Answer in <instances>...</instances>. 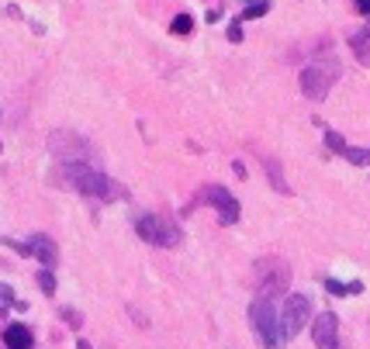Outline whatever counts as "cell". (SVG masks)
Masks as SVG:
<instances>
[{
	"label": "cell",
	"instance_id": "1",
	"mask_svg": "<svg viewBox=\"0 0 370 349\" xmlns=\"http://www.w3.org/2000/svg\"><path fill=\"white\" fill-rule=\"evenodd\" d=\"M56 183H63L66 190H77V194H87L97 201H121L125 197V187L111 176H104L100 170H93L91 163L84 160H63L56 166Z\"/></svg>",
	"mask_w": 370,
	"mask_h": 349
},
{
	"label": "cell",
	"instance_id": "2",
	"mask_svg": "<svg viewBox=\"0 0 370 349\" xmlns=\"http://www.w3.org/2000/svg\"><path fill=\"white\" fill-rule=\"evenodd\" d=\"M253 287H256V297H280V294H287V287H291V266L287 260H280V256H263V260H256L253 266Z\"/></svg>",
	"mask_w": 370,
	"mask_h": 349
},
{
	"label": "cell",
	"instance_id": "3",
	"mask_svg": "<svg viewBox=\"0 0 370 349\" xmlns=\"http://www.w3.org/2000/svg\"><path fill=\"white\" fill-rule=\"evenodd\" d=\"M249 325H253L256 339L263 343V349H280L287 343L284 339V329H280V315L270 297H256L249 304Z\"/></svg>",
	"mask_w": 370,
	"mask_h": 349
},
{
	"label": "cell",
	"instance_id": "4",
	"mask_svg": "<svg viewBox=\"0 0 370 349\" xmlns=\"http://www.w3.org/2000/svg\"><path fill=\"white\" fill-rule=\"evenodd\" d=\"M298 80H301V93H305L308 100H325L332 84L339 80V63H336L332 56H329V59H318V63L305 66Z\"/></svg>",
	"mask_w": 370,
	"mask_h": 349
},
{
	"label": "cell",
	"instance_id": "5",
	"mask_svg": "<svg viewBox=\"0 0 370 349\" xmlns=\"http://www.w3.org/2000/svg\"><path fill=\"white\" fill-rule=\"evenodd\" d=\"M197 204H211L222 225H236V222H239V215H242V211H239V201H236V197H232L222 183H208V187H201V190H197V197L184 208V215H187V211H194Z\"/></svg>",
	"mask_w": 370,
	"mask_h": 349
},
{
	"label": "cell",
	"instance_id": "6",
	"mask_svg": "<svg viewBox=\"0 0 370 349\" xmlns=\"http://www.w3.org/2000/svg\"><path fill=\"white\" fill-rule=\"evenodd\" d=\"M135 232H139V239L149 242V246H163V249L180 246V228H177L167 215H139V218H135Z\"/></svg>",
	"mask_w": 370,
	"mask_h": 349
},
{
	"label": "cell",
	"instance_id": "7",
	"mask_svg": "<svg viewBox=\"0 0 370 349\" xmlns=\"http://www.w3.org/2000/svg\"><path fill=\"white\" fill-rule=\"evenodd\" d=\"M308 322H311V297H308V294H287V301H284V308H280L284 339H294Z\"/></svg>",
	"mask_w": 370,
	"mask_h": 349
},
{
	"label": "cell",
	"instance_id": "8",
	"mask_svg": "<svg viewBox=\"0 0 370 349\" xmlns=\"http://www.w3.org/2000/svg\"><path fill=\"white\" fill-rule=\"evenodd\" d=\"M49 153L63 163V160H91L93 156V146L77 135V132H52L49 135Z\"/></svg>",
	"mask_w": 370,
	"mask_h": 349
},
{
	"label": "cell",
	"instance_id": "9",
	"mask_svg": "<svg viewBox=\"0 0 370 349\" xmlns=\"http://www.w3.org/2000/svg\"><path fill=\"white\" fill-rule=\"evenodd\" d=\"M311 339L318 349H339V318L332 311H322L315 315L311 322Z\"/></svg>",
	"mask_w": 370,
	"mask_h": 349
},
{
	"label": "cell",
	"instance_id": "10",
	"mask_svg": "<svg viewBox=\"0 0 370 349\" xmlns=\"http://www.w3.org/2000/svg\"><path fill=\"white\" fill-rule=\"evenodd\" d=\"M28 253H31L35 260L42 263V266H49V270H52V266L59 263V253H56V242H52L49 235H31V239H28Z\"/></svg>",
	"mask_w": 370,
	"mask_h": 349
},
{
	"label": "cell",
	"instance_id": "11",
	"mask_svg": "<svg viewBox=\"0 0 370 349\" xmlns=\"http://www.w3.org/2000/svg\"><path fill=\"white\" fill-rule=\"evenodd\" d=\"M3 346L7 349H35V336L28 325H7L3 329Z\"/></svg>",
	"mask_w": 370,
	"mask_h": 349
},
{
	"label": "cell",
	"instance_id": "12",
	"mask_svg": "<svg viewBox=\"0 0 370 349\" xmlns=\"http://www.w3.org/2000/svg\"><path fill=\"white\" fill-rule=\"evenodd\" d=\"M350 45H353L357 59H360L364 66H370V24L364 31H353V35H350Z\"/></svg>",
	"mask_w": 370,
	"mask_h": 349
},
{
	"label": "cell",
	"instance_id": "13",
	"mask_svg": "<svg viewBox=\"0 0 370 349\" xmlns=\"http://www.w3.org/2000/svg\"><path fill=\"white\" fill-rule=\"evenodd\" d=\"M263 170H267V176H270V183H274L277 194H291V187H287V180H284V170H280V163L274 160V156L263 160Z\"/></svg>",
	"mask_w": 370,
	"mask_h": 349
},
{
	"label": "cell",
	"instance_id": "14",
	"mask_svg": "<svg viewBox=\"0 0 370 349\" xmlns=\"http://www.w3.org/2000/svg\"><path fill=\"white\" fill-rule=\"evenodd\" d=\"M325 290H329V294H336V297H339V294H360V290H364V284H360V280H353V284H339V280L325 277Z\"/></svg>",
	"mask_w": 370,
	"mask_h": 349
},
{
	"label": "cell",
	"instance_id": "15",
	"mask_svg": "<svg viewBox=\"0 0 370 349\" xmlns=\"http://www.w3.org/2000/svg\"><path fill=\"white\" fill-rule=\"evenodd\" d=\"M267 10H270V0H253V3H249V7L242 10V17H239V21H253V17H263Z\"/></svg>",
	"mask_w": 370,
	"mask_h": 349
},
{
	"label": "cell",
	"instance_id": "16",
	"mask_svg": "<svg viewBox=\"0 0 370 349\" xmlns=\"http://www.w3.org/2000/svg\"><path fill=\"white\" fill-rule=\"evenodd\" d=\"M353 166H370V149H353V146H346V153H343Z\"/></svg>",
	"mask_w": 370,
	"mask_h": 349
},
{
	"label": "cell",
	"instance_id": "17",
	"mask_svg": "<svg viewBox=\"0 0 370 349\" xmlns=\"http://www.w3.org/2000/svg\"><path fill=\"white\" fill-rule=\"evenodd\" d=\"M170 31H174V35H190V31H194V17H190V14H177L174 24H170Z\"/></svg>",
	"mask_w": 370,
	"mask_h": 349
},
{
	"label": "cell",
	"instance_id": "18",
	"mask_svg": "<svg viewBox=\"0 0 370 349\" xmlns=\"http://www.w3.org/2000/svg\"><path fill=\"white\" fill-rule=\"evenodd\" d=\"M325 146H329L332 153H339V156L346 153V139H343L339 132H332V128H325Z\"/></svg>",
	"mask_w": 370,
	"mask_h": 349
},
{
	"label": "cell",
	"instance_id": "19",
	"mask_svg": "<svg viewBox=\"0 0 370 349\" xmlns=\"http://www.w3.org/2000/svg\"><path fill=\"white\" fill-rule=\"evenodd\" d=\"M38 287L45 290V294H56V277H52V270L45 266V270H38Z\"/></svg>",
	"mask_w": 370,
	"mask_h": 349
},
{
	"label": "cell",
	"instance_id": "20",
	"mask_svg": "<svg viewBox=\"0 0 370 349\" xmlns=\"http://www.w3.org/2000/svg\"><path fill=\"white\" fill-rule=\"evenodd\" d=\"M10 308H14V290L7 284H0V315H7Z\"/></svg>",
	"mask_w": 370,
	"mask_h": 349
},
{
	"label": "cell",
	"instance_id": "21",
	"mask_svg": "<svg viewBox=\"0 0 370 349\" xmlns=\"http://www.w3.org/2000/svg\"><path fill=\"white\" fill-rule=\"evenodd\" d=\"M63 318H66V322H70L73 329H80V315H77L73 308H63Z\"/></svg>",
	"mask_w": 370,
	"mask_h": 349
},
{
	"label": "cell",
	"instance_id": "22",
	"mask_svg": "<svg viewBox=\"0 0 370 349\" xmlns=\"http://www.w3.org/2000/svg\"><path fill=\"white\" fill-rule=\"evenodd\" d=\"M229 42H242V28H239V24L229 28Z\"/></svg>",
	"mask_w": 370,
	"mask_h": 349
},
{
	"label": "cell",
	"instance_id": "23",
	"mask_svg": "<svg viewBox=\"0 0 370 349\" xmlns=\"http://www.w3.org/2000/svg\"><path fill=\"white\" fill-rule=\"evenodd\" d=\"M353 3H357V10H360V14H370V0H353Z\"/></svg>",
	"mask_w": 370,
	"mask_h": 349
},
{
	"label": "cell",
	"instance_id": "24",
	"mask_svg": "<svg viewBox=\"0 0 370 349\" xmlns=\"http://www.w3.org/2000/svg\"><path fill=\"white\" fill-rule=\"evenodd\" d=\"M77 349H91V343H77Z\"/></svg>",
	"mask_w": 370,
	"mask_h": 349
},
{
	"label": "cell",
	"instance_id": "25",
	"mask_svg": "<svg viewBox=\"0 0 370 349\" xmlns=\"http://www.w3.org/2000/svg\"><path fill=\"white\" fill-rule=\"evenodd\" d=\"M0 149H3V146H0Z\"/></svg>",
	"mask_w": 370,
	"mask_h": 349
}]
</instances>
